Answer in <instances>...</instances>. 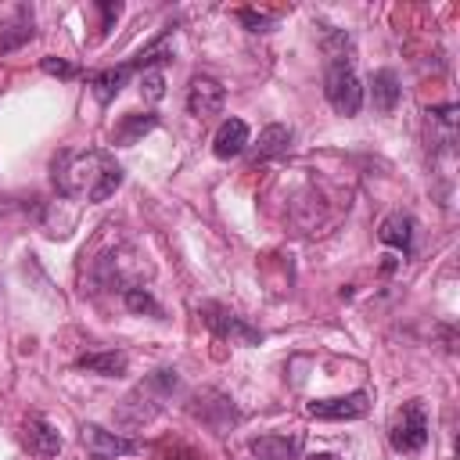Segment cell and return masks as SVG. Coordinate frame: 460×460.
Returning a JSON list of instances; mask_svg holds the SVG:
<instances>
[{
    "instance_id": "cell-2",
    "label": "cell",
    "mask_w": 460,
    "mask_h": 460,
    "mask_svg": "<svg viewBox=\"0 0 460 460\" xmlns=\"http://www.w3.org/2000/svg\"><path fill=\"white\" fill-rule=\"evenodd\" d=\"M323 93H327V104L338 115H356L359 111L363 83H359L352 61H327V68H323Z\"/></svg>"
},
{
    "instance_id": "cell-9",
    "label": "cell",
    "mask_w": 460,
    "mask_h": 460,
    "mask_svg": "<svg viewBox=\"0 0 460 460\" xmlns=\"http://www.w3.org/2000/svg\"><path fill=\"white\" fill-rule=\"evenodd\" d=\"M302 438L298 435H259L252 438V456L255 460H298Z\"/></svg>"
},
{
    "instance_id": "cell-6",
    "label": "cell",
    "mask_w": 460,
    "mask_h": 460,
    "mask_svg": "<svg viewBox=\"0 0 460 460\" xmlns=\"http://www.w3.org/2000/svg\"><path fill=\"white\" fill-rule=\"evenodd\" d=\"M223 83L219 79H212V75H194L190 79V86H187V111L194 115V119H212V115H219L223 111Z\"/></svg>"
},
{
    "instance_id": "cell-1",
    "label": "cell",
    "mask_w": 460,
    "mask_h": 460,
    "mask_svg": "<svg viewBox=\"0 0 460 460\" xmlns=\"http://www.w3.org/2000/svg\"><path fill=\"white\" fill-rule=\"evenodd\" d=\"M54 187L75 201H104L122 187V165L108 151H58Z\"/></svg>"
},
{
    "instance_id": "cell-22",
    "label": "cell",
    "mask_w": 460,
    "mask_h": 460,
    "mask_svg": "<svg viewBox=\"0 0 460 460\" xmlns=\"http://www.w3.org/2000/svg\"><path fill=\"white\" fill-rule=\"evenodd\" d=\"M40 65H43V72L61 75V79H72V75H75V65H68V61H61V58H43Z\"/></svg>"
},
{
    "instance_id": "cell-21",
    "label": "cell",
    "mask_w": 460,
    "mask_h": 460,
    "mask_svg": "<svg viewBox=\"0 0 460 460\" xmlns=\"http://www.w3.org/2000/svg\"><path fill=\"white\" fill-rule=\"evenodd\" d=\"M237 18L248 25V32H270V25H273V14H266V11H252V7H241Z\"/></svg>"
},
{
    "instance_id": "cell-13",
    "label": "cell",
    "mask_w": 460,
    "mask_h": 460,
    "mask_svg": "<svg viewBox=\"0 0 460 460\" xmlns=\"http://www.w3.org/2000/svg\"><path fill=\"white\" fill-rule=\"evenodd\" d=\"M288 144H291V129H288V126H280V122L266 126V129L259 133V140H255V151H252V165H259V162H266V158H277V155H284V151H288Z\"/></svg>"
},
{
    "instance_id": "cell-8",
    "label": "cell",
    "mask_w": 460,
    "mask_h": 460,
    "mask_svg": "<svg viewBox=\"0 0 460 460\" xmlns=\"http://www.w3.org/2000/svg\"><path fill=\"white\" fill-rule=\"evenodd\" d=\"M205 323H208L219 338H230V341H241V345H255V341L262 338L255 327H248L241 316H234V313H226V309H219V305H205Z\"/></svg>"
},
{
    "instance_id": "cell-20",
    "label": "cell",
    "mask_w": 460,
    "mask_h": 460,
    "mask_svg": "<svg viewBox=\"0 0 460 460\" xmlns=\"http://www.w3.org/2000/svg\"><path fill=\"white\" fill-rule=\"evenodd\" d=\"M140 93H144L147 101H162V97H165V75H162L158 68H147V72L140 75Z\"/></svg>"
},
{
    "instance_id": "cell-14",
    "label": "cell",
    "mask_w": 460,
    "mask_h": 460,
    "mask_svg": "<svg viewBox=\"0 0 460 460\" xmlns=\"http://www.w3.org/2000/svg\"><path fill=\"white\" fill-rule=\"evenodd\" d=\"M370 97H374V108L377 111H395V104H399V97H402V86H399V79H395V72H388V68H381V72H374V79H370Z\"/></svg>"
},
{
    "instance_id": "cell-3",
    "label": "cell",
    "mask_w": 460,
    "mask_h": 460,
    "mask_svg": "<svg viewBox=\"0 0 460 460\" xmlns=\"http://www.w3.org/2000/svg\"><path fill=\"white\" fill-rule=\"evenodd\" d=\"M388 442L395 453H420L428 446V417H424V406L417 399L395 413V420L388 428Z\"/></svg>"
},
{
    "instance_id": "cell-24",
    "label": "cell",
    "mask_w": 460,
    "mask_h": 460,
    "mask_svg": "<svg viewBox=\"0 0 460 460\" xmlns=\"http://www.w3.org/2000/svg\"><path fill=\"white\" fill-rule=\"evenodd\" d=\"M305 460H338L334 453H313V456H305Z\"/></svg>"
},
{
    "instance_id": "cell-11",
    "label": "cell",
    "mask_w": 460,
    "mask_h": 460,
    "mask_svg": "<svg viewBox=\"0 0 460 460\" xmlns=\"http://www.w3.org/2000/svg\"><path fill=\"white\" fill-rule=\"evenodd\" d=\"M25 446L36 456H54L61 449V435L54 431V424L47 417H29V424H25Z\"/></svg>"
},
{
    "instance_id": "cell-5",
    "label": "cell",
    "mask_w": 460,
    "mask_h": 460,
    "mask_svg": "<svg viewBox=\"0 0 460 460\" xmlns=\"http://www.w3.org/2000/svg\"><path fill=\"white\" fill-rule=\"evenodd\" d=\"M83 446H86L90 460H119V456H129L140 449L133 438H122L101 424H83Z\"/></svg>"
},
{
    "instance_id": "cell-12",
    "label": "cell",
    "mask_w": 460,
    "mask_h": 460,
    "mask_svg": "<svg viewBox=\"0 0 460 460\" xmlns=\"http://www.w3.org/2000/svg\"><path fill=\"white\" fill-rule=\"evenodd\" d=\"M377 237H381V244L399 248V252L406 255V252L413 248V219H410L406 212H392V216H385Z\"/></svg>"
},
{
    "instance_id": "cell-16",
    "label": "cell",
    "mask_w": 460,
    "mask_h": 460,
    "mask_svg": "<svg viewBox=\"0 0 460 460\" xmlns=\"http://www.w3.org/2000/svg\"><path fill=\"white\" fill-rule=\"evenodd\" d=\"M129 72H133L129 65H119V68H104V72L90 75V90H93V97H97L101 104H108L111 97H119V90L126 86Z\"/></svg>"
},
{
    "instance_id": "cell-7",
    "label": "cell",
    "mask_w": 460,
    "mask_h": 460,
    "mask_svg": "<svg viewBox=\"0 0 460 460\" xmlns=\"http://www.w3.org/2000/svg\"><path fill=\"white\" fill-rule=\"evenodd\" d=\"M367 410H370L367 392H349L338 399H313L309 402V417H316V420H356V417H367Z\"/></svg>"
},
{
    "instance_id": "cell-18",
    "label": "cell",
    "mask_w": 460,
    "mask_h": 460,
    "mask_svg": "<svg viewBox=\"0 0 460 460\" xmlns=\"http://www.w3.org/2000/svg\"><path fill=\"white\" fill-rule=\"evenodd\" d=\"M158 126V115L155 111H129V115H122V122L115 126V140L119 144H137L144 133H151Z\"/></svg>"
},
{
    "instance_id": "cell-15",
    "label": "cell",
    "mask_w": 460,
    "mask_h": 460,
    "mask_svg": "<svg viewBox=\"0 0 460 460\" xmlns=\"http://www.w3.org/2000/svg\"><path fill=\"white\" fill-rule=\"evenodd\" d=\"M129 367L126 352H86L79 356V370H90V374H104V377H122Z\"/></svg>"
},
{
    "instance_id": "cell-17",
    "label": "cell",
    "mask_w": 460,
    "mask_h": 460,
    "mask_svg": "<svg viewBox=\"0 0 460 460\" xmlns=\"http://www.w3.org/2000/svg\"><path fill=\"white\" fill-rule=\"evenodd\" d=\"M428 126H431L438 147H453V140H456V104L428 108Z\"/></svg>"
},
{
    "instance_id": "cell-10",
    "label": "cell",
    "mask_w": 460,
    "mask_h": 460,
    "mask_svg": "<svg viewBox=\"0 0 460 460\" xmlns=\"http://www.w3.org/2000/svg\"><path fill=\"white\" fill-rule=\"evenodd\" d=\"M244 147H248V122L244 119H226L212 137L216 158H237Z\"/></svg>"
},
{
    "instance_id": "cell-19",
    "label": "cell",
    "mask_w": 460,
    "mask_h": 460,
    "mask_svg": "<svg viewBox=\"0 0 460 460\" xmlns=\"http://www.w3.org/2000/svg\"><path fill=\"white\" fill-rule=\"evenodd\" d=\"M122 302H126V309H129V313L162 316V305L151 298V291H147V288H129V291H122Z\"/></svg>"
},
{
    "instance_id": "cell-4",
    "label": "cell",
    "mask_w": 460,
    "mask_h": 460,
    "mask_svg": "<svg viewBox=\"0 0 460 460\" xmlns=\"http://www.w3.org/2000/svg\"><path fill=\"white\" fill-rule=\"evenodd\" d=\"M101 270H104V280H108V284H115L119 291L140 288V280L151 273V266L144 262V255H137L133 248H115L111 255H104Z\"/></svg>"
},
{
    "instance_id": "cell-23",
    "label": "cell",
    "mask_w": 460,
    "mask_h": 460,
    "mask_svg": "<svg viewBox=\"0 0 460 460\" xmlns=\"http://www.w3.org/2000/svg\"><path fill=\"white\" fill-rule=\"evenodd\" d=\"M101 14H104V25H101V29H111V22L122 14V4H108V0H104V4H101Z\"/></svg>"
}]
</instances>
